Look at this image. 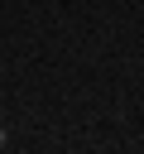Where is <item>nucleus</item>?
<instances>
[{
	"label": "nucleus",
	"instance_id": "f257e3e1",
	"mask_svg": "<svg viewBox=\"0 0 144 154\" xmlns=\"http://www.w3.org/2000/svg\"><path fill=\"white\" fill-rule=\"evenodd\" d=\"M5 140H10V135H5V125H0V149H5Z\"/></svg>",
	"mask_w": 144,
	"mask_h": 154
}]
</instances>
